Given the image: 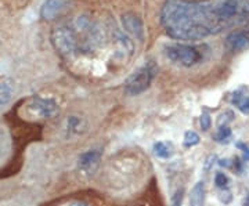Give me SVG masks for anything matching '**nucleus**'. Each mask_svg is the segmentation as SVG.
Here are the masks:
<instances>
[{"label": "nucleus", "instance_id": "nucleus-1", "mask_svg": "<svg viewBox=\"0 0 249 206\" xmlns=\"http://www.w3.org/2000/svg\"><path fill=\"white\" fill-rule=\"evenodd\" d=\"M249 22L248 0H168L160 24L178 40H201Z\"/></svg>", "mask_w": 249, "mask_h": 206}, {"label": "nucleus", "instance_id": "nucleus-2", "mask_svg": "<svg viewBox=\"0 0 249 206\" xmlns=\"http://www.w3.org/2000/svg\"><path fill=\"white\" fill-rule=\"evenodd\" d=\"M158 72V68L154 61H148L137 71H134L124 83V90L130 96H139L151 86L152 81Z\"/></svg>", "mask_w": 249, "mask_h": 206}, {"label": "nucleus", "instance_id": "nucleus-3", "mask_svg": "<svg viewBox=\"0 0 249 206\" xmlns=\"http://www.w3.org/2000/svg\"><path fill=\"white\" fill-rule=\"evenodd\" d=\"M166 57L170 61L183 65V67H194L204 60L202 47L191 45H172L165 49Z\"/></svg>", "mask_w": 249, "mask_h": 206}, {"label": "nucleus", "instance_id": "nucleus-4", "mask_svg": "<svg viewBox=\"0 0 249 206\" xmlns=\"http://www.w3.org/2000/svg\"><path fill=\"white\" fill-rule=\"evenodd\" d=\"M52 43L61 55H71L79 49V37L71 25H58L52 31Z\"/></svg>", "mask_w": 249, "mask_h": 206}, {"label": "nucleus", "instance_id": "nucleus-5", "mask_svg": "<svg viewBox=\"0 0 249 206\" xmlns=\"http://www.w3.org/2000/svg\"><path fill=\"white\" fill-rule=\"evenodd\" d=\"M224 46L229 52L232 53H238L249 47V35L242 32V31H237V32H231L230 35L226 37L224 40Z\"/></svg>", "mask_w": 249, "mask_h": 206}, {"label": "nucleus", "instance_id": "nucleus-6", "mask_svg": "<svg viewBox=\"0 0 249 206\" xmlns=\"http://www.w3.org/2000/svg\"><path fill=\"white\" fill-rule=\"evenodd\" d=\"M122 24L126 32H129L130 35H133L134 37L142 40L144 36V28H142V22L140 18L137 16H134L132 13H126L122 16Z\"/></svg>", "mask_w": 249, "mask_h": 206}, {"label": "nucleus", "instance_id": "nucleus-7", "mask_svg": "<svg viewBox=\"0 0 249 206\" xmlns=\"http://www.w3.org/2000/svg\"><path fill=\"white\" fill-rule=\"evenodd\" d=\"M29 107L32 108L36 114H39L42 118L53 117L58 111V107H57V104L54 101L45 99H34L32 100V104Z\"/></svg>", "mask_w": 249, "mask_h": 206}, {"label": "nucleus", "instance_id": "nucleus-8", "mask_svg": "<svg viewBox=\"0 0 249 206\" xmlns=\"http://www.w3.org/2000/svg\"><path fill=\"white\" fill-rule=\"evenodd\" d=\"M65 6V0H46L40 9V17L43 19H54L61 14Z\"/></svg>", "mask_w": 249, "mask_h": 206}, {"label": "nucleus", "instance_id": "nucleus-9", "mask_svg": "<svg viewBox=\"0 0 249 206\" xmlns=\"http://www.w3.org/2000/svg\"><path fill=\"white\" fill-rule=\"evenodd\" d=\"M101 159V154L97 150H90L88 153L82 154L79 158V168L86 173L94 172L97 169L98 163Z\"/></svg>", "mask_w": 249, "mask_h": 206}, {"label": "nucleus", "instance_id": "nucleus-10", "mask_svg": "<svg viewBox=\"0 0 249 206\" xmlns=\"http://www.w3.org/2000/svg\"><path fill=\"white\" fill-rule=\"evenodd\" d=\"M205 199V184L202 181L196 183L190 194V206H202Z\"/></svg>", "mask_w": 249, "mask_h": 206}, {"label": "nucleus", "instance_id": "nucleus-11", "mask_svg": "<svg viewBox=\"0 0 249 206\" xmlns=\"http://www.w3.org/2000/svg\"><path fill=\"white\" fill-rule=\"evenodd\" d=\"M154 154L155 156L162 158V159H168L173 155V145L169 141H158L154 144Z\"/></svg>", "mask_w": 249, "mask_h": 206}, {"label": "nucleus", "instance_id": "nucleus-12", "mask_svg": "<svg viewBox=\"0 0 249 206\" xmlns=\"http://www.w3.org/2000/svg\"><path fill=\"white\" fill-rule=\"evenodd\" d=\"M231 101L232 104H235V105L238 107V109H240L241 112L249 114V97L248 96H245V94H242V91L234 93Z\"/></svg>", "mask_w": 249, "mask_h": 206}, {"label": "nucleus", "instance_id": "nucleus-13", "mask_svg": "<svg viewBox=\"0 0 249 206\" xmlns=\"http://www.w3.org/2000/svg\"><path fill=\"white\" fill-rule=\"evenodd\" d=\"M68 129L73 133H76V135H80V133L86 132V125L80 118L70 117L68 118Z\"/></svg>", "mask_w": 249, "mask_h": 206}, {"label": "nucleus", "instance_id": "nucleus-14", "mask_svg": "<svg viewBox=\"0 0 249 206\" xmlns=\"http://www.w3.org/2000/svg\"><path fill=\"white\" fill-rule=\"evenodd\" d=\"M11 86L7 85V83H0V107L7 104L11 99Z\"/></svg>", "mask_w": 249, "mask_h": 206}, {"label": "nucleus", "instance_id": "nucleus-15", "mask_svg": "<svg viewBox=\"0 0 249 206\" xmlns=\"http://www.w3.org/2000/svg\"><path fill=\"white\" fill-rule=\"evenodd\" d=\"M230 137H231V129L229 126H223V127H219L217 133L214 135V140L217 143H224V141H229Z\"/></svg>", "mask_w": 249, "mask_h": 206}, {"label": "nucleus", "instance_id": "nucleus-16", "mask_svg": "<svg viewBox=\"0 0 249 206\" xmlns=\"http://www.w3.org/2000/svg\"><path fill=\"white\" fill-rule=\"evenodd\" d=\"M198 143H199V136L196 135V132H193V130L186 132V135H184V145L186 147H193Z\"/></svg>", "mask_w": 249, "mask_h": 206}, {"label": "nucleus", "instance_id": "nucleus-17", "mask_svg": "<svg viewBox=\"0 0 249 206\" xmlns=\"http://www.w3.org/2000/svg\"><path fill=\"white\" fill-rule=\"evenodd\" d=\"M214 184H216V187H219V189H227V186H229V177L222 173V172H219V173H216V176H214Z\"/></svg>", "mask_w": 249, "mask_h": 206}, {"label": "nucleus", "instance_id": "nucleus-18", "mask_svg": "<svg viewBox=\"0 0 249 206\" xmlns=\"http://www.w3.org/2000/svg\"><path fill=\"white\" fill-rule=\"evenodd\" d=\"M232 118H234V114H232L231 111H227V112H224L222 114L220 117H219V120H217V126L219 127H223V126H227L229 122H231Z\"/></svg>", "mask_w": 249, "mask_h": 206}, {"label": "nucleus", "instance_id": "nucleus-19", "mask_svg": "<svg viewBox=\"0 0 249 206\" xmlns=\"http://www.w3.org/2000/svg\"><path fill=\"white\" fill-rule=\"evenodd\" d=\"M199 125H201L202 130H205V132L211 129V125H212V119H211V117H209L206 112H204V114L201 115V118H199Z\"/></svg>", "mask_w": 249, "mask_h": 206}, {"label": "nucleus", "instance_id": "nucleus-20", "mask_svg": "<svg viewBox=\"0 0 249 206\" xmlns=\"http://www.w3.org/2000/svg\"><path fill=\"white\" fill-rule=\"evenodd\" d=\"M183 194H184V189H178L173 197H172V206H181V202H183Z\"/></svg>", "mask_w": 249, "mask_h": 206}, {"label": "nucleus", "instance_id": "nucleus-21", "mask_svg": "<svg viewBox=\"0 0 249 206\" xmlns=\"http://www.w3.org/2000/svg\"><path fill=\"white\" fill-rule=\"evenodd\" d=\"M217 161V158H216V155H209L206 159H205V163H204V171L208 172L212 169V166L214 165V162Z\"/></svg>", "mask_w": 249, "mask_h": 206}, {"label": "nucleus", "instance_id": "nucleus-22", "mask_svg": "<svg viewBox=\"0 0 249 206\" xmlns=\"http://www.w3.org/2000/svg\"><path fill=\"white\" fill-rule=\"evenodd\" d=\"M237 147L242 150V153H244V156H245V161H249V147L248 145H245V144L238 143L237 144Z\"/></svg>", "mask_w": 249, "mask_h": 206}, {"label": "nucleus", "instance_id": "nucleus-23", "mask_svg": "<svg viewBox=\"0 0 249 206\" xmlns=\"http://www.w3.org/2000/svg\"><path fill=\"white\" fill-rule=\"evenodd\" d=\"M229 159H222V161H219V165H220V166H226V168H227V166H230V163H229Z\"/></svg>", "mask_w": 249, "mask_h": 206}, {"label": "nucleus", "instance_id": "nucleus-24", "mask_svg": "<svg viewBox=\"0 0 249 206\" xmlns=\"http://www.w3.org/2000/svg\"><path fill=\"white\" fill-rule=\"evenodd\" d=\"M68 206H89L88 204H85V202H71Z\"/></svg>", "mask_w": 249, "mask_h": 206}, {"label": "nucleus", "instance_id": "nucleus-25", "mask_svg": "<svg viewBox=\"0 0 249 206\" xmlns=\"http://www.w3.org/2000/svg\"><path fill=\"white\" fill-rule=\"evenodd\" d=\"M244 206H249V195H247V199L244 201Z\"/></svg>", "mask_w": 249, "mask_h": 206}]
</instances>
